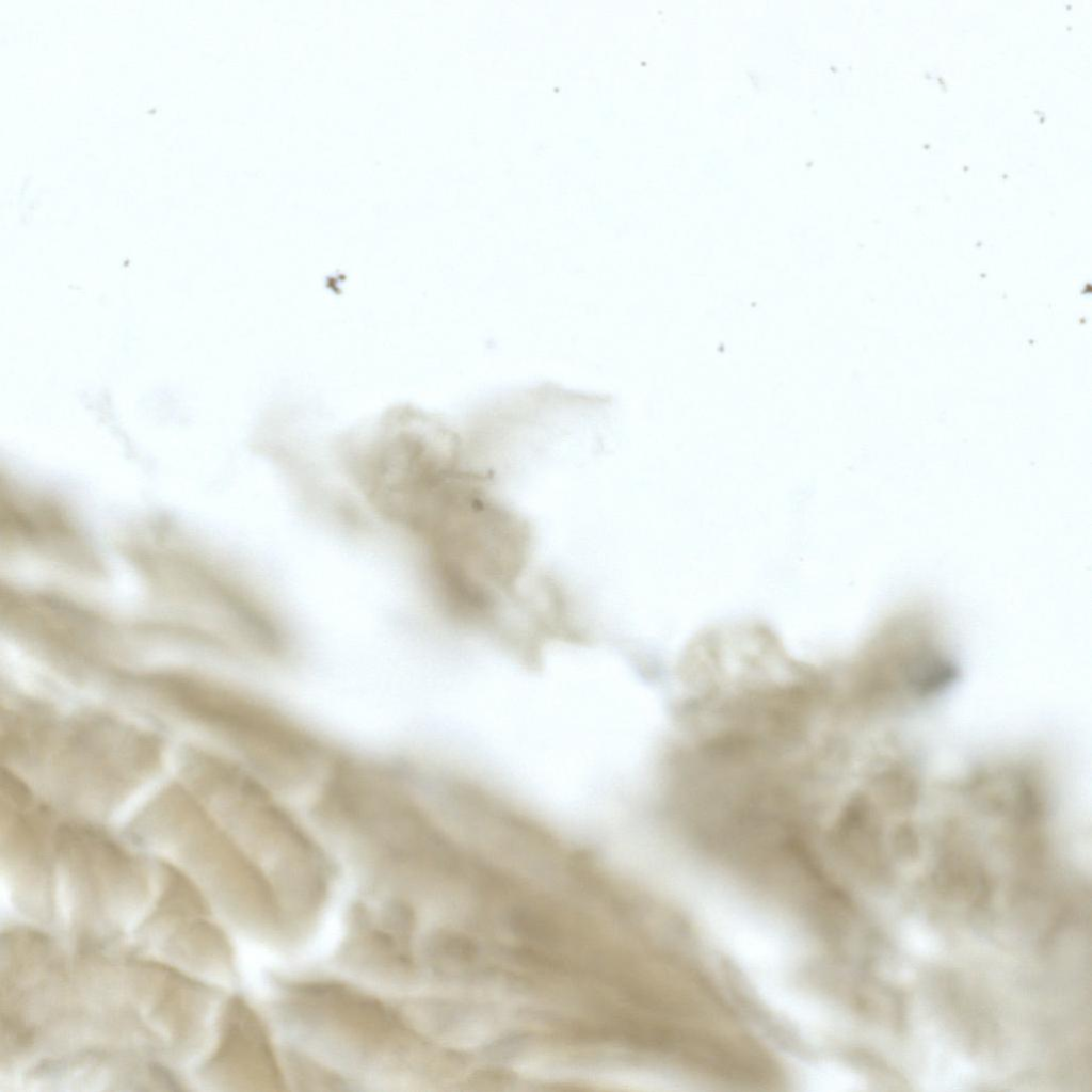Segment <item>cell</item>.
Segmentation results:
<instances>
[{"label":"cell","instance_id":"obj_1","mask_svg":"<svg viewBox=\"0 0 1092 1092\" xmlns=\"http://www.w3.org/2000/svg\"><path fill=\"white\" fill-rule=\"evenodd\" d=\"M149 686L227 740L279 791L319 781L334 756L311 732L253 694L180 675L152 677Z\"/></svg>","mask_w":1092,"mask_h":1092},{"label":"cell","instance_id":"obj_5","mask_svg":"<svg viewBox=\"0 0 1092 1092\" xmlns=\"http://www.w3.org/2000/svg\"><path fill=\"white\" fill-rule=\"evenodd\" d=\"M803 1076L802 1082L806 1085V1089L809 1091H837L841 1089L840 1086L842 1083H847L842 1071L837 1065L823 1061L807 1067Z\"/></svg>","mask_w":1092,"mask_h":1092},{"label":"cell","instance_id":"obj_2","mask_svg":"<svg viewBox=\"0 0 1092 1092\" xmlns=\"http://www.w3.org/2000/svg\"><path fill=\"white\" fill-rule=\"evenodd\" d=\"M184 772L204 807L260 868L319 881L325 855L312 833L251 769L206 752L192 753Z\"/></svg>","mask_w":1092,"mask_h":1092},{"label":"cell","instance_id":"obj_4","mask_svg":"<svg viewBox=\"0 0 1092 1092\" xmlns=\"http://www.w3.org/2000/svg\"><path fill=\"white\" fill-rule=\"evenodd\" d=\"M431 953L434 957L449 959L450 961L470 962L477 954V947L468 937L454 933H444L433 941Z\"/></svg>","mask_w":1092,"mask_h":1092},{"label":"cell","instance_id":"obj_3","mask_svg":"<svg viewBox=\"0 0 1092 1092\" xmlns=\"http://www.w3.org/2000/svg\"><path fill=\"white\" fill-rule=\"evenodd\" d=\"M53 721L32 713L21 728L14 758L47 766L74 800L111 806L158 764L154 737L118 720L87 716Z\"/></svg>","mask_w":1092,"mask_h":1092}]
</instances>
